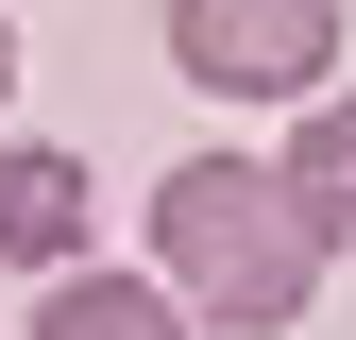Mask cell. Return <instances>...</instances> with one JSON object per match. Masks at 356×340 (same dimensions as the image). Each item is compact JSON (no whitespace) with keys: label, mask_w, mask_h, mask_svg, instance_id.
I'll use <instances>...</instances> for the list:
<instances>
[{"label":"cell","mask_w":356,"mask_h":340,"mask_svg":"<svg viewBox=\"0 0 356 340\" xmlns=\"http://www.w3.org/2000/svg\"><path fill=\"white\" fill-rule=\"evenodd\" d=\"M0 85H17V34H0Z\"/></svg>","instance_id":"8992f818"},{"label":"cell","mask_w":356,"mask_h":340,"mask_svg":"<svg viewBox=\"0 0 356 340\" xmlns=\"http://www.w3.org/2000/svg\"><path fill=\"white\" fill-rule=\"evenodd\" d=\"M85 255V153H0V272L51 289Z\"/></svg>","instance_id":"3957f363"},{"label":"cell","mask_w":356,"mask_h":340,"mask_svg":"<svg viewBox=\"0 0 356 340\" xmlns=\"http://www.w3.org/2000/svg\"><path fill=\"white\" fill-rule=\"evenodd\" d=\"M323 204L289 187V153H187L153 187V272L187 289V323L204 340H272L305 323V289H323Z\"/></svg>","instance_id":"6da1fadb"},{"label":"cell","mask_w":356,"mask_h":340,"mask_svg":"<svg viewBox=\"0 0 356 340\" xmlns=\"http://www.w3.org/2000/svg\"><path fill=\"white\" fill-rule=\"evenodd\" d=\"M34 340H187V289L170 272H51V307H34Z\"/></svg>","instance_id":"277c9868"},{"label":"cell","mask_w":356,"mask_h":340,"mask_svg":"<svg viewBox=\"0 0 356 340\" xmlns=\"http://www.w3.org/2000/svg\"><path fill=\"white\" fill-rule=\"evenodd\" d=\"M289 187H305V204H323V238L356 255V85H323V102H305V119H289Z\"/></svg>","instance_id":"5b68a950"},{"label":"cell","mask_w":356,"mask_h":340,"mask_svg":"<svg viewBox=\"0 0 356 340\" xmlns=\"http://www.w3.org/2000/svg\"><path fill=\"white\" fill-rule=\"evenodd\" d=\"M356 0H170V68L220 102H323Z\"/></svg>","instance_id":"7a4b0ae2"}]
</instances>
